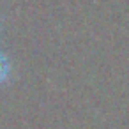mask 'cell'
<instances>
[{
  "mask_svg": "<svg viewBox=\"0 0 129 129\" xmlns=\"http://www.w3.org/2000/svg\"><path fill=\"white\" fill-rule=\"evenodd\" d=\"M9 73H11V64L6 55L0 53V83H4L9 78Z\"/></svg>",
  "mask_w": 129,
  "mask_h": 129,
  "instance_id": "obj_1",
  "label": "cell"
}]
</instances>
